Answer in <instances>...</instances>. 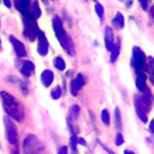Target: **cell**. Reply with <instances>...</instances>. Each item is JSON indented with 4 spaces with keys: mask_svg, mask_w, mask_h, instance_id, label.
<instances>
[{
    "mask_svg": "<svg viewBox=\"0 0 154 154\" xmlns=\"http://www.w3.org/2000/svg\"><path fill=\"white\" fill-rule=\"evenodd\" d=\"M95 12H96V14L99 16V18H100V20L102 22L103 20V6L100 4V2H95Z\"/></svg>",
    "mask_w": 154,
    "mask_h": 154,
    "instance_id": "obj_25",
    "label": "cell"
},
{
    "mask_svg": "<svg viewBox=\"0 0 154 154\" xmlns=\"http://www.w3.org/2000/svg\"><path fill=\"white\" fill-rule=\"evenodd\" d=\"M4 124H5V132H6L7 141L11 144L16 146L18 143V130H17V126L14 125L12 119L10 117H7V116L4 118Z\"/></svg>",
    "mask_w": 154,
    "mask_h": 154,
    "instance_id": "obj_5",
    "label": "cell"
},
{
    "mask_svg": "<svg viewBox=\"0 0 154 154\" xmlns=\"http://www.w3.org/2000/svg\"><path fill=\"white\" fill-rule=\"evenodd\" d=\"M0 97H1L2 106H4V109L7 117H10L11 119L16 122H22L25 117V109L22 102L6 90L0 91Z\"/></svg>",
    "mask_w": 154,
    "mask_h": 154,
    "instance_id": "obj_1",
    "label": "cell"
},
{
    "mask_svg": "<svg viewBox=\"0 0 154 154\" xmlns=\"http://www.w3.org/2000/svg\"><path fill=\"white\" fill-rule=\"evenodd\" d=\"M136 75H137V78H136V87L138 89V91H144L147 89V85H146V75L143 71H136Z\"/></svg>",
    "mask_w": 154,
    "mask_h": 154,
    "instance_id": "obj_14",
    "label": "cell"
},
{
    "mask_svg": "<svg viewBox=\"0 0 154 154\" xmlns=\"http://www.w3.org/2000/svg\"><path fill=\"white\" fill-rule=\"evenodd\" d=\"M52 25H53V30H54V34L57 36V38L59 40L60 37H63L66 32H65V29L63 26V22L61 19L58 17V16H54L53 17V20H52Z\"/></svg>",
    "mask_w": 154,
    "mask_h": 154,
    "instance_id": "obj_10",
    "label": "cell"
},
{
    "mask_svg": "<svg viewBox=\"0 0 154 154\" xmlns=\"http://www.w3.org/2000/svg\"><path fill=\"white\" fill-rule=\"evenodd\" d=\"M24 29H23V35L24 37H26L29 41H34L36 40L37 36V31L40 30L35 18L31 16L30 12H28L26 14H24Z\"/></svg>",
    "mask_w": 154,
    "mask_h": 154,
    "instance_id": "obj_3",
    "label": "cell"
},
{
    "mask_svg": "<svg viewBox=\"0 0 154 154\" xmlns=\"http://www.w3.org/2000/svg\"><path fill=\"white\" fill-rule=\"evenodd\" d=\"M150 82H152V83H153V84H154V76H153V75H152V76H150Z\"/></svg>",
    "mask_w": 154,
    "mask_h": 154,
    "instance_id": "obj_40",
    "label": "cell"
},
{
    "mask_svg": "<svg viewBox=\"0 0 154 154\" xmlns=\"http://www.w3.org/2000/svg\"><path fill=\"white\" fill-rule=\"evenodd\" d=\"M137 1H138L140 6H141V8H142L143 11H146V10L148 8V2H149V0H137Z\"/></svg>",
    "mask_w": 154,
    "mask_h": 154,
    "instance_id": "obj_31",
    "label": "cell"
},
{
    "mask_svg": "<svg viewBox=\"0 0 154 154\" xmlns=\"http://www.w3.org/2000/svg\"><path fill=\"white\" fill-rule=\"evenodd\" d=\"M149 16H150V18L154 20V5L150 7V10H149Z\"/></svg>",
    "mask_w": 154,
    "mask_h": 154,
    "instance_id": "obj_36",
    "label": "cell"
},
{
    "mask_svg": "<svg viewBox=\"0 0 154 154\" xmlns=\"http://www.w3.org/2000/svg\"><path fill=\"white\" fill-rule=\"evenodd\" d=\"M130 5H131V0H128V2H126V6H128V7H129V6H130Z\"/></svg>",
    "mask_w": 154,
    "mask_h": 154,
    "instance_id": "obj_41",
    "label": "cell"
},
{
    "mask_svg": "<svg viewBox=\"0 0 154 154\" xmlns=\"http://www.w3.org/2000/svg\"><path fill=\"white\" fill-rule=\"evenodd\" d=\"M23 154H46V149L35 135L29 134L23 141Z\"/></svg>",
    "mask_w": 154,
    "mask_h": 154,
    "instance_id": "obj_2",
    "label": "cell"
},
{
    "mask_svg": "<svg viewBox=\"0 0 154 154\" xmlns=\"http://www.w3.org/2000/svg\"><path fill=\"white\" fill-rule=\"evenodd\" d=\"M78 114H79V106L78 105H72L71 107H70V119H77V117H78Z\"/></svg>",
    "mask_w": 154,
    "mask_h": 154,
    "instance_id": "obj_22",
    "label": "cell"
},
{
    "mask_svg": "<svg viewBox=\"0 0 154 154\" xmlns=\"http://www.w3.org/2000/svg\"><path fill=\"white\" fill-rule=\"evenodd\" d=\"M114 43V36H113V30L111 26H105V47L107 51H111Z\"/></svg>",
    "mask_w": 154,
    "mask_h": 154,
    "instance_id": "obj_11",
    "label": "cell"
},
{
    "mask_svg": "<svg viewBox=\"0 0 154 154\" xmlns=\"http://www.w3.org/2000/svg\"><path fill=\"white\" fill-rule=\"evenodd\" d=\"M11 154H18V150H17V148H14V149L11 152Z\"/></svg>",
    "mask_w": 154,
    "mask_h": 154,
    "instance_id": "obj_39",
    "label": "cell"
},
{
    "mask_svg": "<svg viewBox=\"0 0 154 154\" xmlns=\"http://www.w3.org/2000/svg\"><path fill=\"white\" fill-rule=\"evenodd\" d=\"M147 57L146 54L141 51L140 47L134 46L132 47V58H131V66L134 67L135 71H147L148 67L146 65Z\"/></svg>",
    "mask_w": 154,
    "mask_h": 154,
    "instance_id": "obj_4",
    "label": "cell"
},
{
    "mask_svg": "<svg viewBox=\"0 0 154 154\" xmlns=\"http://www.w3.org/2000/svg\"><path fill=\"white\" fill-rule=\"evenodd\" d=\"M58 41H59V43L61 45V47L64 48V51H65L69 55H75L76 49H75V45H73L72 38H71L70 35L65 34V35H64L63 37H60Z\"/></svg>",
    "mask_w": 154,
    "mask_h": 154,
    "instance_id": "obj_9",
    "label": "cell"
},
{
    "mask_svg": "<svg viewBox=\"0 0 154 154\" xmlns=\"http://www.w3.org/2000/svg\"><path fill=\"white\" fill-rule=\"evenodd\" d=\"M67 147L66 146H61L59 149H58V153L57 154H67Z\"/></svg>",
    "mask_w": 154,
    "mask_h": 154,
    "instance_id": "obj_32",
    "label": "cell"
},
{
    "mask_svg": "<svg viewBox=\"0 0 154 154\" xmlns=\"http://www.w3.org/2000/svg\"><path fill=\"white\" fill-rule=\"evenodd\" d=\"M109 52H111V59H109V61L111 63H116V60L118 59L119 52H120V40L119 38H117V41L113 43V47H112V49Z\"/></svg>",
    "mask_w": 154,
    "mask_h": 154,
    "instance_id": "obj_17",
    "label": "cell"
},
{
    "mask_svg": "<svg viewBox=\"0 0 154 154\" xmlns=\"http://www.w3.org/2000/svg\"><path fill=\"white\" fill-rule=\"evenodd\" d=\"M101 120H102L103 125H106V126L109 125V123H111V118H109V113H108L107 109H102V111H101Z\"/></svg>",
    "mask_w": 154,
    "mask_h": 154,
    "instance_id": "obj_24",
    "label": "cell"
},
{
    "mask_svg": "<svg viewBox=\"0 0 154 154\" xmlns=\"http://www.w3.org/2000/svg\"><path fill=\"white\" fill-rule=\"evenodd\" d=\"M0 49H1V40H0Z\"/></svg>",
    "mask_w": 154,
    "mask_h": 154,
    "instance_id": "obj_42",
    "label": "cell"
},
{
    "mask_svg": "<svg viewBox=\"0 0 154 154\" xmlns=\"http://www.w3.org/2000/svg\"><path fill=\"white\" fill-rule=\"evenodd\" d=\"M53 64H54V67H57L59 71L65 70V61L61 57H55L53 60Z\"/></svg>",
    "mask_w": 154,
    "mask_h": 154,
    "instance_id": "obj_20",
    "label": "cell"
},
{
    "mask_svg": "<svg viewBox=\"0 0 154 154\" xmlns=\"http://www.w3.org/2000/svg\"><path fill=\"white\" fill-rule=\"evenodd\" d=\"M73 81H75V83H76V85H77L78 90H79V89L85 84V82H87V81H85V78H84V76H83L82 73H78Z\"/></svg>",
    "mask_w": 154,
    "mask_h": 154,
    "instance_id": "obj_21",
    "label": "cell"
},
{
    "mask_svg": "<svg viewBox=\"0 0 154 154\" xmlns=\"http://www.w3.org/2000/svg\"><path fill=\"white\" fill-rule=\"evenodd\" d=\"M114 126L120 131L123 125H122V114H120V109L119 107L114 108Z\"/></svg>",
    "mask_w": 154,
    "mask_h": 154,
    "instance_id": "obj_18",
    "label": "cell"
},
{
    "mask_svg": "<svg viewBox=\"0 0 154 154\" xmlns=\"http://www.w3.org/2000/svg\"><path fill=\"white\" fill-rule=\"evenodd\" d=\"M149 132H150V135H153L154 136V119H152L150 120V123H149Z\"/></svg>",
    "mask_w": 154,
    "mask_h": 154,
    "instance_id": "obj_34",
    "label": "cell"
},
{
    "mask_svg": "<svg viewBox=\"0 0 154 154\" xmlns=\"http://www.w3.org/2000/svg\"><path fill=\"white\" fill-rule=\"evenodd\" d=\"M70 93L72 96H77V93H78V88L73 79H71V82H70Z\"/></svg>",
    "mask_w": 154,
    "mask_h": 154,
    "instance_id": "obj_27",
    "label": "cell"
},
{
    "mask_svg": "<svg viewBox=\"0 0 154 154\" xmlns=\"http://www.w3.org/2000/svg\"><path fill=\"white\" fill-rule=\"evenodd\" d=\"M118 1H124V0H118Z\"/></svg>",
    "mask_w": 154,
    "mask_h": 154,
    "instance_id": "obj_43",
    "label": "cell"
},
{
    "mask_svg": "<svg viewBox=\"0 0 154 154\" xmlns=\"http://www.w3.org/2000/svg\"><path fill=\"white\" fill-rule=\"evenodd\" d=\"M134 106H135V111H136V114L140 118V120L142 123H147V112L144 111V107H143V103H142L140 95L134 96Z\"/></svg>",
    "mask_w": 154,
    "mask_h": 154,
    "instance_id": "obj_8",
    "label": "cell"
},
{
    "mask_svg": "<svg viewBox=\"0 0 154 154\" xmlns=\"http://www.w3.org/2000/svg\"><path fill=\"white\" fill-rule=\"evenodd\" d=\"M100 144H101V147H102V148H103V149H105V150H106V152H107L108 154H114V152H113V150H112L111 148H108V147H107L106 144H103L102 142H100Z\"/></svg>",
    "mask_w": 154,
    "mask_h": 154,
    "instance_id": "obj_33",
    "label": "cell"
},
{
    "mask_svg": "<svg viewBox=\"0 0 154 154\" xmlns=\"http://www.w3.org/2000/svg\"><path fill=\"white\" fill-rule=\"evenodd\" d=\"M124 23H125V20H124V16H123L120 12H117L116 16H114V18L112 19V24H113V26H114L117 30H122V29L124 28Z\"/></svg>",
    "mask_w": 154,
    "mask_h": 154,
    "instance_id": "obj_16",
    "label": "cell"
},
{
    "mask_svg": "<svg viewBox=\"0 0 154 154\" xmlns=\"http://www.w3.org/2000/svg\"><path fill=\"white\" fill-rule=\"evenodd\" d=\"M124 154H135V153L131 152V150H128V149H126V150H124Z\"/></svg>",
    "mask_w": 154,
    "mask_h": 154,
    "instance_id": "obj_38",
    "label": "cell"
},
{
    "mask_svg": "<svg viewBox=\"0 0 154 154\" xmlns=\"http://www.w3.org/2000/svg\"><path fill=\"white\" fill-rule=\"evenodd\" d=\"M147 60H148V70L152 72V75L154 76V58L153 57H148L147 58Z\"/></svg>",
    "mask_w": 154,
    "mask_h": 154,
    "instance_id": "obj_30",
    "label": "cell"
},
{
    "mask_svg": "<svg viewBox=\"0 0 154 154\" xmlns=\"http://www.w3.org/2000/svg\"><path fill=\"white\" fill-rule=\"evenodd\" d=\"M36 38L38 40V43H37V53H38L41 57L47 55V53H48V41H47L46 35L43 34V31L38 30Z\"/></svg>",
    "mask_w": 154,
    "mask_h": 154,
    "instance_id": "obj_6",
    "label": "cell"
},
{
    "mask_svg": "<svg viewBox=\"0 0 154 154\" xmlns=\"http://www.w3.org/2000/svg\"><path fill=\"white\" fill-rule=\"evenodd\" d=\"M4 4H5V6H6L7 8H11V6H12L10 0H4Z\"/></svg>",
    "mask_w": 154,
    "mask_h": 154,
    "instance_id": "obj_37",
    "label": "cell"
},
{
    "mask_svg": "<svg viewBox=\"0 0 154 154\" xmlns=\"http://www.w3.org/2000/svg\"><path fill=\"white\" fill-rule=\"evenodd\" d=\"M14 7L16 10H18L20 13L26 14L29 12V7H30V0H14Z\"/></svg>",
    "mask_w": 154,
    "mask_h": 154,
    "instance_id": "obj_13",
    "label": "cell"
},
{
    "mask_svg": "<svg viewBox=\"0 0 154 154\" xmlns=\"http://www.w3.org/2000/svg\"><path fill=\"white\" fill-rule=\"evenodd\" d=\"M35 71V65L32 61L30 60H25L20 67V73L24 76V77H30L31 73Z\"/></svg>",
    "mask_w": 154,
    "mask_h": 154,
    "instance_id": "obj_12",
    "label": "cell"
},
{
    "mask_svg": "<svg viewBox=\"0 0 154 154\" xmlns=\"http://www.w3.org/2000/svg\"><path fill=\"white\" fill-rule=\"evenodd\" d=\"M8 38H10V42H11V45H12V47H13V51H14L16 55H17L18 58H24V57L26 55V49H25L24 43L20 42L18 38H16L13 35H10Z\"/></svg>",
    "mask_w": 154,
    "mask_h": 154,
    "instance_id": "obj_7",
    "label": "cell"
},
{
    "mask_svg": "<svg viewBox=\"0 0 154 154\" xmlns=\"http://www.w3.org/2000/svg\"><path fill=\"white\" fill-rule=\"evenodd\" d=\"M52 1H57V0H52Z\"/></svg>",
    "mask_w": 154,
    "mask_h": 154,
    "instance_id": "obj_44",
    "label": "cell"
},
{
    "mask_svg": "<svg viewBox=\"0 0 154 154\" xmlns=\"http://www.w3.org/2000/svg\"><path fill=\"white\" fill-rule=\"evenodd\" d=\"M54 79V73L51 70H43L41 73V82L45 87H49Z\"/></svg>",
    "mask_w": 154,
    "mask_h": 154,
    "instance_id": "obj_15",
    "label": "cell"
},
{
    "mask_svg": "<svg viewBox=\"0 0 154 154\" xmlns=\"http://www.w3.org/2000/svg\"><path fill=\"white\" fill-rule=\"evenodd\" d=\"M124 142V137L122 135V132H117L116 134V140H114V144L116 146H122Z\"/></svg>",
    "mask_w": 154,
    "mask_h": 154,
    "instance_id": "obj_29",
    "label": "cell"
},
{
    "mask_svg": "<svg viewBox=\"0 0 154 154\" xmlns=\"http://www.w3.org/2000/svg\"><path fill=\"white\" fill-rule=\"evenodd\" d=\"M61 88L58 85V87H55L52 91H51V96H52V99L53 100H58V99H60V96H61Z\"/></svg>",
    "mask_w": 154,
    "mask_h": 154,
    "instance_id": "obj_26",
    "label": "cell"
},
{
    "mask_svg": "<svg viewBox=\"0 0 154 154\" xmlns=\"http://www.w3.org/2000/svg\"><path fill=\"white\" fill-rule=\"evenodd\" d=\"M77 142H78L79 144H82V146H87V142H85V141H84V138H82V137L77 138Z\"/></svg>",
    "mask_w": 154,
    "mask_h": 154,
    "instance_id": "obj_35",
    "label": "cell"
},
{
    "mask_svg": "<svg viewBox=\"0 0 154 154\" xmlns=\"http://www.w3.org/2000/svg\"><path fill=\"white\" fill-rule=\"evenodd\" d=\"M70 148H71L72 154H78V150H77V136L76 135H72L71 138H70Z\"/></svg>",
    "mask_w": 154,
    "mask_h": 154,
    "instance_id": "obj_23",
    "label": "cell"
},
{
    "mask_svg": "<svg viewBox=\"0 0 154 154\" xmlns=\"http://www.w3.org/2000/svg\"><path fill=\"white\" fill-rule=\"evenodd\" d=\"M30 13H31V16H32L35 19L41 16V8H40V6H38V1H37V0H34V2H32V10H31Z\"/></svg>",
    "mask_w": 154,
    "mask_h": 154,
    "instance_id": "obj_19",
    "label": "cell"
},
{
    "mask_svg": "<svg viewBox=\"0 0 154 154\" xmlns=\"http://www.w3.org/2000/svg\"><path fill=\"white\" fill-rule=\"evenodd\" d=\"M19 88H20V90H22V93H23L24 95H28L29 88H28V83H26V82L20 81V82H19Z\"/></svg>",
    "mask_w": 154,
    "mask_h": 154,
    "instance_id": "obj_28",
    "label": "cell"
}]
</instances>
